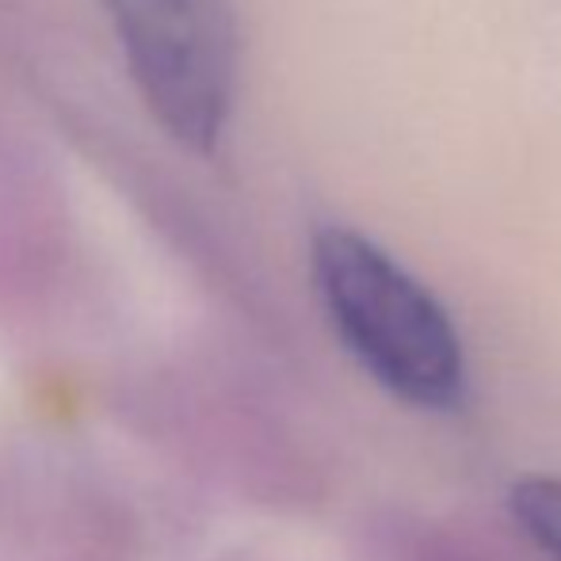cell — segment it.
<instances>
[{
	"label": "cell",
	"instance_id": "cell-1",
	"mask_svg": "<svg viewBox=\"0 0 561 561\" xmlns=\"http://www.w3.org/2000/svg\"><path fill=\"white\" fill-rule=\"evenodd\" d=\"M310 267L336 336L382 390L424 413L462 405V336L444 302L405 264L359 229L321 226Z\"/></svg>",
	"mask_w": 561,
	"mask_h": 561
},
{
	"label": "cell",
	"instance_id": "cell-2",
	"mask_svg": "<svg viewBox=\"0 0 561 561\" xmlns=\"http://www.w3.org/2000/svg\"><path fill=\"white\" fill-rule=\"evenodd\" d=\"M141 100L184 149L222 141L237 100L233 0H100Z\"/></svg>",
	"mask_w": 561,
	"mask_h": 561
},
{
	"label": "cell",
	"instance_id": "cell-3",
	"mask_svg": "<svg viewBox=\"0 0 561 561\" xmlns=\"http://www.w3.org/2000/svg\"><path fill=\"white\" fill-rule=\"evenodd\" d=\"M508 508L519 531L550 561H561V478H547V473L519 478L508 493Z\"/></svg>",
	"mask_w": 561,
	"mask_h": 561
}]
</instances>
